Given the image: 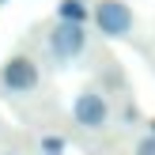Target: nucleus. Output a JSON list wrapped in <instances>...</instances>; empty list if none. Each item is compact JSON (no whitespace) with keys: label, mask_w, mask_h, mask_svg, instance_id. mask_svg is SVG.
Returning a JSON list of instances; mask_svg holds the SVG:
<instances>
[{"label":"nucleus","mask_w":155,"mask_h":155,"mask_svg":"<svg viewBox=\"0 0 155 155\" xmlns=\"http://www.w3.org/2000/svg\"><path fill=\"white\" fill-rule=\"evenodd\" d=\"M91 19H95L98 34H106V38H129L136 15H133V8H129L125 0H98L95 12H91Z\"/></svg>","instance_id":"1"},{"label":"nucleus","mask_w":155,"mask_h":155,"mask_svg":"<svg viewBox=\"0 0 155 155\" xmlns=\"http://www.w3.org/2000/svg\"><path fill=\"white\" fill-rule=\"evenodd\" d=\"M72 117H76V125L91 129V133L106 129V125H110V102H106V95H102V91H95V87L80 91L76 102H72Z\"/></svg>","instance_id":"2"},{"label":"nucleus","mask_w":155,"mask_h":155,"mask_svg":"<svg viewBox=\"0 0 155 155\" xmlns=\"http://www.w3.org/2000/svg\"><path fill=\"white\" fill-rule=\"evenodd\" d=\"M87 49V34H83V23L72 19H57V27L49 30V53L57 61H76Z\"/></svg>","instance_id":"3"},{"label":"nucleus","mask_w":155,"mask_h":155,"mask_svg":"<svg viewBox=\"0 0 155 155\" xmlns=\"http://www.w3.org/2000/svg\"><path fill=\"white\" fill-rule=\"evenodd\" d=\"M38 64L30 57H12L4 61V68H0V83H4L12 95H30V91L38 87Z\"/></svg>","instance_id":"4"},{"label":"nucleus","mask_w":155,"mask_h":155,"mask_svg":"<svg viewBox=\"0 0 155 155\" xmlns=\"http://www.w3.org/2000/svg\"><path fill=\"white\" fill-rule=\"evenodd\" d=\"M57 15L61 19H72V23H87V4L83 0H61Z\"/></svg>","instance_id":"5"},{"label":"nucleus","mask_w":155,"mask_h":155,"mask_svg":"<svg viewBox=\"0 0 155 155\" xmlns=\"http://www.w3.org/2000/svg\"><path fill=\"white\" fill-rule=\"evenodd\" d=\"M42 151L45 155H64V140H61V136H45V140H42Z\"/></svg>","instance_id":"6"},{"label":"nucleus","mask_w":155,"mask_h":155,"mask_svg":"<svg viewBox=\"0 0 155 155\" xmlns=\"http://www.w3.org/2000/svg\"><path fill=\"white\" fill-rule=\"evenodd\" d=\"M136 155H155V133H148V136L136 140Z\"/></svg>","instance_id":"7"},{"label":"nucleus","mask_w":155,"mask_h":155,"mask_svg":"<svg viewBox=\"0 0 155 155\" xmlns=\"http://www.w3.org/2000/svg\"><path fill=\"white\" fill-rule=\"evenodd\" d=\"M148 129H151V133H155V117H151V121H148Z\"/></svg>","instance_id":"8"},{"label":"nucleus","mask_w":155,"mask_h":155,"mask_svg":"<svg viewBox=\"0 0 155 155\" xmlns=\"http://www.w3.org/2000/svg\"><path fill=\"white\" fill-rule=\"evenodd\" d=\"M8 155H15V151H8Z\"/></svg>","instance_id":"9"},{"label":"nucleus","mask_w":155,"mask_h":155,"mask_svg":"<svg viewBox=\"0 0 155 155\" xmlns=\"http://www.w3.org/2000/svg\"><path fill=\"white\" fill-rule=\"evenodd\" d=\"M0 4H4V0H0Z\"/></svg>","instance_id":"10"}]
</instances>
